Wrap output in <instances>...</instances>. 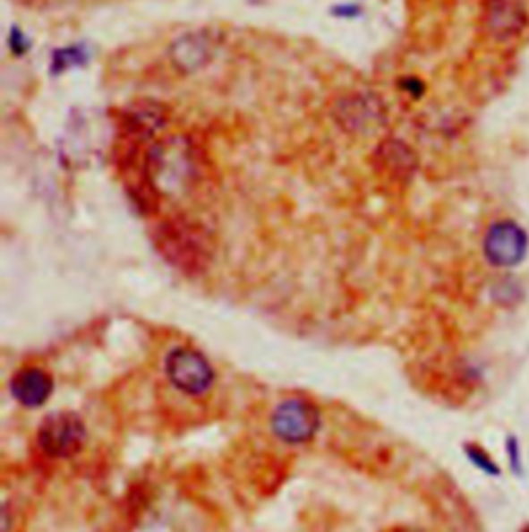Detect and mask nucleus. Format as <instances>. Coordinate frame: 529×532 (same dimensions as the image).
<instances>
[{"label":"nucleus","mask_w":529,"mask_h":532,"mask_svg":"<svg viewBox=\"0 0 529 532\" xmlns=\"http://www.w3.org/2000/svg\"><path fill=\"white\" fill-rule=\"evenodd\" d=\"M379 104L372 98L354 94L339 104L335 115L350 129H368L372 123L379 121Z\"/></svg>","instance_id":"9d476101"},{"label":"nucleus","mask_w":529,"mask_h":532,"mask_svg":"<svg viewBox=\"0 0 529 532\" xmlns=\"http://www.w3.org/2000/svg\"><path fill=\"white\" fill-rule=\"evenodd\" d=\"M374 162L379 166V172H383L391 181H407L416 170V154L397 139H385L377 148Z\"/></svg>","instance_id":"6e6552de"},{"label":"nucleus","mask_w":529,"mask_h":532,"mask_svg":"<svg viewBox=\"0 0 529 532\" xmlns=\"http://www.w3.org/2000/svg\"><path fill=\"white\" fill-rule=\"evenodd\" d=\"M126 135L132 139L151 137L153 133L162 129L167 121L166 106L153 99H143V102L132 104L123 115Z\"/></svg>","instance_id":"1a4fd4ad"},{"label":"nucleus","mask_w":529,"mask_h":532,"mask_svg":"<svg viewBox=\"0 0 529 532\" xmlns=\"http://www.w3.org/2000/svg\"><path fill=\"white\" fill-rule=\"evenodd\" d=\"M55 391L50 373L39 367H25L11 379V394L23 408H39Z\"/></svg>","instance_id":"0eeeda50"},{"label":"nucleus","mask_w":529,"mask_h":532,"mask_svg":"<svg viewBox=\"0 0 529 532\" xmlns=\"http://www.w3.org/2000/svg\"><path fill=\"white\" fill-rule=\"evenodd\" d=\"M85 425L75 412H52L38 429V445L50 458H71L85 443Z\"/></svg>","instance_id":"f03ea898"},{"label":"nucleus","mask_w":529,"mask_h":532,"mask_svg":"<svg viewBox=\"0 0 529 532\" xmlns=\"http://www.w3.org/2000/svg\"><path fill=\"white\" fill-rule=\"evenodd\" d=\"M465 451H467V458H470V460L475 464V467H478L480 470H484V472H488V475H494V476H499L500 475V468H499V464L492 460L491 456H488V451H484L480 448V445H475V443H467L465 445Z\"/></svg>","instance_id":"f8f14e48"},{"label":"nucleus","mask_w":529,"mask_h":532,"mask_svg":"<svg viewBox=\"0 0 529 532\" xmlns=\"http://www.w3.org/2000/svg\"><path fill=\"white\" fill-rule=\"evenodd\" d=\"M527 232L513 219H500L488 228L484 236V255L497 268H513L527 255Z\"/></svg>","instance_id":"39448f33"},{"label":"nucleus","mask_w":529,"mask_h":532,"mask_svg":"<svg viewBox=\"0 0 529 532\" xmlns=\"http://www.w3.org/2000/svg\"><path fill=\"white\" fill-rule=\"evenodd\" d=\"M158 249L180 270L199 271L209 262V238L186 218H172L156 230Z\"/></svg>","instance_id":"f257e3e1"},{"label":"nucleus","mask_w":529,"mask_h":532,"mask_svg":"<svg viewBox=\"0 0 529 532\" xmlns=\"http://www.w3.org/2000/svg\"><path fill=\"white\" fill-rule=\"evenodd\" d=\"M172 55L183 69H199L209 58V44L201 36H186L174 46Z\"/></svg>","instance_id":"9b49d317"},{"label":"nucleus","mask_w":529,"mask_h":532,"mask_svg":"<svg viewBox=\"0 0 529 532\" xmlns=\"http://www.w3.org/2000/svg\"><path fill=\"white\" fill-rule=\"evenodd\" d=\"M320 427L319 408L303 398L281 402L271 415V429L281 442L306 443L317 435Z\"/></svg>","instance_id":"20e7f679"},{"label":"nucleus","mask_w":529,"mask_h":532,"mask_svg":"<svg viewBox=\"0 0 529 532\" xmlns=\"http://www.w3.org/2000/svg\"><path fill=\"white\" fill-rule=\"evenodd\" d=\"M486 30L499 42H511L527 28V11L519 0H488L486 3Z\"/></svg>","instance_id":"423d86ee"},{"label":"nucleus","mask_w":529,"mask_h":532,"mask_svg":"<svg viewBox=\"0 0 529 532\" xmlns=\"http://www.w3.org/2000/svg\"><path fill=\"white\" fill-rule=\"evenodd\" d=\"M166 375L174 388L189 396H203L216 379L209 361L191 348H174L167 355Z\"/></svg>","instance_id":"7ed1b4c3"},{"label":"nucleus","mask_w":529,"mask_h":532,"mask_svg":"<svg viewBox=\"0 0 529 532\" xmlns=\"http://www.w3.org/2000/svg\"><path fill=\"white\" fill-rule=\"evenodd\" d=\"M507 451H508V460H511V467L515 470V475H519V472H521V448H519L517 439L508 437Z\"/></svg>","instance_id":"ddd939ff"}]
</instances>
